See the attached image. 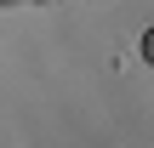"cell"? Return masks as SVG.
Listing matches in <instances>:
<instances>
[{
	"instance_id": "6da1fadb",
	"label": "cell",
	"mask_w": 154,
	"mask_h": 148,
	"mask_svg": "<svg viewBox=\"0 0 154 148\" xmlns=\"http://www.w3.org/2000/svg\"><path fill=\"white\" fill-rule=\"evenodd\" d=\"M143 57H149V63H154V29H149V34H143Z\"/></svg>"
}]
</instances>
